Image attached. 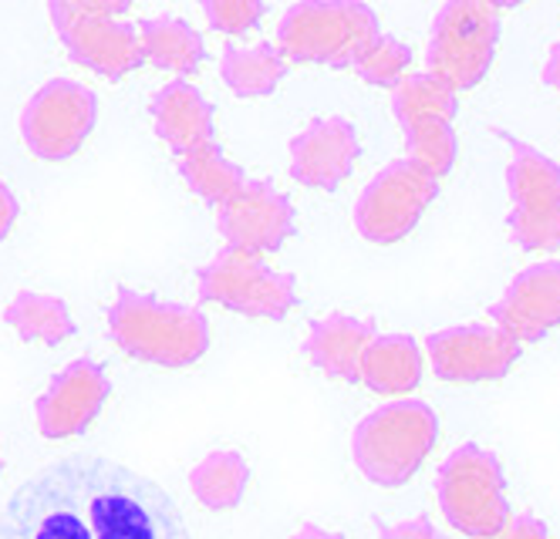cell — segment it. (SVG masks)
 Instances as JSON below:
<instances>
[{"instance_id":"obj_27","label":"cell","mask_w":560,"mask_h":539,"mask_svg":"<svg viewBox=\"0 0 560 539\" xmlns=\"http://www.w3.org/2000/svg\"><path fill=\"white\" fill-rule=\"evenodd\" d=\"M409 65H412V51L402 40L392 34H378L375 45L358 58L354 74L372 89H395L409 74Z\"/></svg>"},{"instance_id":"obj_21","label":"cell","mask_w":560,"mask_h":539,"mask_svg":"<svg viewBox=\"0 0 560 539\" xmlns=\"http://www.w3.org/2000/svg\"><path fill=\"white\" fill-rule=\"evenodd\" d=\"M284 74H288V58L270 40H260V45L250 48L240 45L223 48L220 78L236 98H264L284 81Z\"/></svg>"},{"instance_id":"obj_34","label":"cell","mask_w":560,"mask_h":539,"mask_svg":"<svg viewBox=\"0 0 560 539\" xmlns=\"http://www.w3.org/2000/svg\"><path fill=\"white\" fill-rule=\"evenodd\" d=\"M291 539H345V536H341V532H328V529L314 526V523H304Z\"/></svg>"},{"instance_id":"obj_35","label":"cell","mask_w":560,"mask_h":539,"mask_svg":"<svg viewBox=\"0 0 560 539\" xmlns=\"http://www.w3.org/2000/svg\"><path fill=\"white\" fill-rule=\"evenodd\" d=\"M493 8H500V11H506V8H520V4H527V0H490Z\"/></svg>"},{"instance_id":"obj_18","label":"cell","mask_w":560,"mask_h":539,"mask_svg":"<svg viewBox=\"0 0 560 539\" xmlns=\"http://www.w3.org/2000/svg\"><path fill=\"white\" fill-rule=\"evenodd\" d=\"M375 335H378L375 320L351 317V314H328L311 324L304 354L322 375L354 385L358 367H362V354Z\"/></svg>"},{"instance_id":"obj_2","label":"cell","mask_w":560,"mask_h":539,"mask_svg":"<svg viewBox=\"0 0 560 539\" xmlns=\"http://www.w3.org/2000/svg\"><path fill=\"white\" fill-rule=\"evenodd\" d=\"M108 338L142 364L179 371L210 351V320L199 307L118 286L108 307Z\"/></svg>"},{"instance_id":"obj_26","label":"cell","mask_w":560,"mask_h":539,"mask_svg":"<svg viewBox=\"0 0 560 539\" xmlns=\"http://www.w3.org/2000/svg\"><path fill=\"white\" fill-rule=\"evenodd\" d=\"M406 132V159L416 162L419 169H425L435 179H446L456 165L459 155V139L450 118H416L402 129Z\"/></svg>"},{"instance_id":"obj_29","label":"cell","mask_w":560,"mask_h":539,"mask_svg":"<svg viewBox=\"0 0 560 539\" xmlns=\"http://www.w3.org/2000/svg\"><path fill=\"white\" fill-rule=\"evenodd\" d=\"M483 539H550V529L544 519H537L534 513H510L503 519V526Z\"/></svg>"},{"instance_id":"obj_33","label":"cell","mask_w":560,"mask_h":539,"mask_svg":"<svg viewBox=\"0 0 560 539\" xmlns=\"http://www.w3.org/2000/svg\"><path fill=\"white\" fill-rule=\"evenodd\" d=\"M544 85H550L557 95H560V40L547 51V61H544Z\"/></svg>"},{"instance_id":"obj_14","label":"cell","mask_w":560,"mask_h":539,"mask_svg":"<svg viewBox=\"0 0 560 539\" xmlns=\"http://www.w3.org/2000/svg\"><path fill=\"white\" fill-rule=\"evenodd\" d=\"M108 395H112V382L105 375V367L92 358H74L51 378L48 391L37 398L34 405L37 432L51 442L82 435L98 419Z\"/></svg>"},{"instance_id":"obj_13","label":"cell","mask_w":560,"mask_h":539,"mask_svg":"<svg viewBox=\"0 0 560 539\" xmlns=\"http://www.w3.org/2000/svg\"><path fill=\"white\" fill-rule=\"evenodd\" d=\"M294 202L267 179H247L223 206H217V230L226 246L250 254H277L294 236Z\"/></svg>"},{"instance_id":"obj_36","label":"cell","mask_w":560,"mask_h":539,"mask_svg":"<svg viewBox=\"0 0 560 539\" xmlns=\"http://www.w3.org/2000/svg\"><path fill=\"white\" fill-rule=\"evenodd\" d=\"M0 476H4V462H0Z\"/></svg>"},{"instance_id":"obj_24","label":"cell","mask_w":560,"mask_h":539,"mask_svg":"<svg viewBox=\"0 0 560 539\" xmlns=\"http://www.w3.org/2000/svg\"><path fill=\"white\" fill-rule=\"evenodd\" d=\"M189 485L207 509L226 513L236 509L240 500H244V492L250 485V466L240 452H210L203 462L192 466Z\"/></svg>"},{"instance_id":"obj_1","label":"cell","mask_w":560,"mask_h":539,"mask_svg":"<svg viewBox=\"0 0 560 539\" xmlns=\"http://www.w3.org/2000/svg\"><path fill=\"white\" fill-rule=\"evenodd\" d=\"M0 539H192L173 495L105 455H65L24 479Z\"/></svg>"},{"instance_id":"obj_3","label":"cell","mask_w":560,"mask_h":539,"mask_svg":"<svg viewBox=\"0 0 560 539\" xmlns=\"http://www.w3.org/2000/svg\"><path fill=\"white\" fill-rule=\"evenodd\" d=\"M382 34L365 0H298L277 24V51L294 65L348 71Z\"/></svg>"},{"instance_id":"obj_20","label":"cell","mask_w":560,"mask_h":539,"mask_svg":"<svg viewBox=\"0 0 560 539\" xmlns=\"http://www.w3.org/2000/svg\"><path fill=\"white\" fill-rule=\"evenodd\" d=\"M136 31H139V45H142V61L159 71H173V74L186 78L207 61L203 34L183 17H173V14L145 17L136 24Z\"/></svg>"},{"instance_id":"obj_31","label":"cell","mask_w":560,"mask_h":539,"mask_svg":"<svg viewBox=\"0 0 560 539\" xmlns=\"http://www.w3.org/2000/svg\"><path fill=\"white\" fill-rule=\"evenodd\" d=\"M18 216H21V202H18V196H14V189H11L4 179H0V243H4V239L11 236Z\"/></svg>"},{"instance_id":"obj_22","label":"cell","mask_w":560,"mask_h":539,"mask_svg":"<svg viewBox=\"0 0 560 539\" xmlns=\"http://www.w3.org/2000/svg\"><path fill=\"white\" fill-rule=\"evenodd\" d=\"M4 324L18 330V338L27 344L58 348L74 338L71 307L55 294H37V290H21V294L4 307Z\"/></svg>"},{"instance_id":"obj_28","label":"cell","mask_w":560,"mask_h":539,"mask_svg":"<svg viewBox=\"0 0 560 539\" xmlns=\"http://www.w3.org/2000/svg\"><path fill=\"white\" fill-rule=\"evenodd\" d=\"M199 4H203L207 24L226 37H244L247 31H257L267 14V0H199Z\"/></svg>"},{"instance_id":"obj_6","label":"cell","mask_w":560,"mask_h":539,"mask_svg":"<svg viewBox=\"0 0 560 539\" xmlns=\"http://www.w3.org/2000/svg\"><path fill=\"white\" fill-rule=\"evenodd\" d=\"M199 301L220 304L240 317H260V320H284L298 307V280L294 273L273 270L264 254L223 250L196 273Z\"/></svg>"},{"instance_id":"obj_32","label":"cell","mask_w":560,"mask_h":539,"mask_svg":"<svg viewBox=\"0 0 560 539\" xmlns=\"http://www.w3.org/2000/svg\"><path fill=\"white\" fill-rule=\"evenodd\" d=\"M74 4H82L89 11H98V14H112V17H126L132 11L136 0H74Z\"/></svg>"},{"instance_id":"obj_9","label":"cell","mask_w":560,"mask_h":539,"mask_svg":"<svg viewBox=\"0 0 560 539\" xmlns=\"http://www.w3.org/2000/svg\"><path fill=\"white\" fill-rule=\"evenodd\" d=\"M98 126V95L74 78H51L21 112V139L42 162H65Z\"/></svg>"},{"instance_id":"obj_11","label":"cell","mask_w":560,"mask_h":539,"mask_svg":"<svg viewBox=\"0 0 560 539\" xmlns=\"http://www.w3.org/2000/svg\"><path fill=\"white\" fill-rule=\"evenodd\" d=\"M51 24L68 58L98 78L118 81L145 65L132 21L89 11L74 0H51Z\"/></svg>"},{"instance_id":"obj_17","label":"cell","mask_w":560,"mask_h":539,"mask_svg":"<svg viewBox=\"0 0 560 539\" xmlns=\"http://www.w3.org/2000/svg\"><path fill=\"white\" fill-rule=\"evenodd\" d=\"M149 115H152L155 136L176 155L192 152L203 142H213L217 108L196 85H189L186 78H176L170 85L159 89L149 102Z\"/></svg>"},{"instance_id":"obj_19","label":"cell","mask_w":560,"mask_h":539,"mask_svg":"<svg viewBox=\"0 0 560 539\" xmlns=\"http://www.w3.org/2000/svg\"><path fill=\"white\" fill-rule=\"evenodd\" d=\"M358 382L375 395H409L422 382V351L409 335H375L362 354Z\"/></svg>"},{"instance_id":"obj_15","label":"cell","mask_w":560,"mask_h":539,"mask_svg":"<svg viewBox=\"0 0 560 539\" xmlns=\"http://www.w3.org/2000/svg\"><path fill=\"white\" fill-rule=\"evenodd\" d=\"M358 155H362V139L354 121L341 115L314 118L291 139V179L317 192H335L354 173Z\"/></svg>"},{"instance_id":"obj_16","label":"cell","mask_w":560,"mask_h":539,"mask_svg":"<svg viewBox=\"0 0 560 539\" xmlns=\"http://www.w3.org/2000/svg\"><path fill=\"white\" fill-rule=\"evenodd\" d=\"M490 317L520 344L544 341L553 327H560V260L520 270L490 307Z\"/></svg>"},{"instance_id":"obj_12","label":"cell","mask_w":560,"mask_h":539,"mask_svg":"<svg viewBox=\"0 0 560 539\" xmlns=\"http://www.w3.org/2000/svg\"><path fill=\"white\" fill-rule=\"evenodd\" d=\"M425 351L435 378L453 385L500 382L520 361V341L497 324H459L443 327L425 338Z\"/></svg>"},{"instance_id":"obj_25","label":"cell","mask_w":560,"mask_h":539,"mask_svg":"<svg viewBox=\"0 0 560 539\" xmlns=\"http://www.w3.org/2000/svg\"><path fill=\"white\" fill-rule=\"evenodd\" d=\"M392 115L398 126H409L416 118H456L459 115V92L450 89L443 78L432 71H412L392 89Z\"/></svg>"},{"instance_id":"obj_8","label":"cell","mask_w":560,"mask_h":539,"mask_svg":"<svg viewBox=\"0 0 560 539\" xmlns=\"http://www.w3.org/2000/svg\"><path fill=\"white\" fill-rule=\"evenodd\" d=\"M510 239L527 254L560 250V165L534 145L513 142L506 165Z\"/></svg>"},{"instance_id":"obj_5","label":"cell","mask_w":560,"mask_h":539,"mask_svg":"<svg viewBox=\"0 0 560 539\" xmlns=\"http://www.w3.org/2000/svg\"><path fill=\"white\" fill-rule=\"evenodd\" d=\"M497 45L500 8L490 0H443L429 27L425 71L456 92H469L490 74Z\"/></svg>"},{"instance_id":"obj_7","label":"cell","mask_w":560,"mask_h":539,"mask_svg":"<svg viewBox=\"0 0 560 539\" xmlns=\"http://www.w3.org/2000/svg\"><path fill=\"white\" fill-rule=\"evenodd\" d=\"M435 495H439V509H443L450 526L472 539L497 532L503 519L510 516L503 466L493 452L479 448L476 442L459 445L450 459L439 466Z\"/></svg>"},{"instance_id":"obj_23","label":"cell","mask_w":560,"mask_h":539,"mask_svg":"<svg viewBox=\"0 0 560 539\" xmlns=\"http://www.w3.org/2000/svg\"><path fill=\"white\" fill-rule=\"evenodd\" d=\"M179 179L207 206H223L240 186L247 183V173L240 169L233 159H226L223 145L213 139V142H203L192 152L179 155Z\"/></svg>"},{"instance_id":"obj_10","label":"cell","mask_w":560,"mask_h":539,"mask_svg":"<svg viewBox=\"0 0 560 539\" xmlns=\"http://www.w3.org/2000/svg\"><path fill=\"white\" fill-rule=\"evenodd\" d=\"M439 196V179L409 159H392L354 202V230L375 246L406 239Z\"/></svg>"},{"instance_id":"obj_30","label":"cell","mask_w":560,"mask_h":539,"mask_svg":"<svg viewBox=\"0 0 560 539\" xmlns=\"http://www.w3.org/2000/svg\"><path fill=\"white\" fill-rule=\"evenodd\" d=\"M378 526V539H443L435 532L429 516H416L409 523H398V526H385L382 519H375Z\"/></svg>"},{"instance_id":"obj_4","label":"cell","mask_w":560,"mask_h":539,"mask_svg":"<svg viewBox=\"0 0 560 539\" xmlns=\"http://www.w3.org/2000/svg\"><path fill=\"white\" fill-rule=\"evenodd\" d=\"M439 442L435 411L419 398H398L392 405L375 408L354 425L351 459L369 482L382 489L406 485L429 452Z\"/></svg>"}]
</instances>
